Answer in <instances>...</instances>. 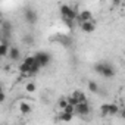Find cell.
Wrapping results in <instances>:
<instances>
[{
	"label": "cell",
	"mask_w": 125,
	"mask_h": 125,
	"mask_svg": "<svg viewBox=\"0 0 125 125\" xmlns=\"http://www.w3.org/2000/svg\"><path fill=\"white\" fill-rule=\"evenodd\" d=\"M94 71H96L99 75L104 77V78H112V77H115V69H113V66H112L110 63H106V62H102V63L94 65Z\"/></svg>",
	"instance_id": "1"
},
{
	"label": "cell",
	"mask_w": 125,
	"mask_h": 125,
	"mask_svg": "<svg viewBox=\"0 0 125 125\" xmlns=\"http://www.w3.org/2000/svg\"><path fill=\"white\" fill-rule=\"evenodd\" d=\"M72 96L78 100V103H81V102H87V97H85V94L83 93V91H78V90H75L74 93H72Z\"/></svg>",
	"instance_id": "10"
},
{
	"label": "cell",
	"mask_w": 125,
	"mask_h": 125,
	"mask_svg": "<svg viewBox=\"0 0 125 125\" xmlns=\"http://www.w3.org/2000/svg\"><path fill=\"white\" fill-rule=\"evenodd\" d=\"M62 19H63V24H65L69 30H72V28H74V24H75V21H74V19H66V18H62Z\"/></svg>",
	"instance_id": "16"
},
{
	"label": "cell",
	"mask_w": 125,
	"mask_h": 125,
	"mask_svg": "<svg viewBox=\"0 0 125 125\" xmlns=\"http://www.w3.org/2000/svg\"><path fill=\"white\" fill-rule=\"evenodd\" d=\"M72 113H66V112H62V115H60V119L62 121H65V122H69L71 119H72Z\"/></svg>",
	"instance_id": "14"
},
{
	"label": "cell",
	"mask_w": 125,
	"mask_h": 125,
	"mask_svg": "<svg viewBox=\"0 0 125 125\" xmlns=\"http://www.w3.org/2000/svg\"><path fill=\"white\" fill-rule=\"evenodd\" d=\"M34 57H35V60L40 63L41 68H46L50 62H52V56H50V53H47V52H37V53L34 54Z\"/></svg>",
	"instance_id": "2"
},
{
	"label": "cell",
	"mask_w": 125,
	"mask_h": 125,
	"mask_svg": "<svg viewBox=\"0 0 125 125\" xmlns=\"http://www.w3.org/2000/svg\"><path fill=\"white\" fill-rule=\"evenodd\" d=\"M74 110H75V106H72V104H69V103H66V106L62 109V112H66V113H72L74 115Z\"/></svg>",
	"instance_id": "15"
},
{
	"label": "cell",
	"mask_w": 125,
	"mask_h": 125,
	"mask_svg": "<svg viewBox=\"0 0 125 125\" xmlns=\"http://www.w3.org/2000/svg\"><path fill=\"white\" fill-rule=\"evenodd\" d=\"M24 41H25V44H32V43H34V37H31V35L28 34V35L24 38Z\"/></svg>",
	"instance_id": "22"
},
{
	"label": "cell",
	"mask_w": 125,
	"mask_h": 125,
	"mask_svg": "<svg viewBox=\"0 0 125 125\" xmlns=\"http://www.w3.org/2000/svg\"><path fill=\"white\" fill-rule=\"evenodd\" d=\"M24 62H25V63H27L28 66H31V65L34 63V62H35V57H34V56H27V57L24 59Z\"/></svg>",
	"instance_id": "19"
},
{
	"label": "cell",
	"mask_w": 125,
	"mask_h": 125,
	"mask_svg": "<svg viewBox=\"0 0 125 125\" xmlns=\"http://www.w3.org/2000/svg\"><path fill=\"white\" fill-rule=\"evenodd\" d=\"M8 57L12 60V62H18L21 59V50L15 46H10L9 47V52H8Z\"/></svg>",
	"instance_id": "6"
},
{
	"label": "cell",
	"mask_w": 125,
	"mask_h": 125,
	"mask_svg": "<svg viewBox=\"0 0 125 125\" xmlns=\"http://www.w3.org/2000/svg\"><path fill=\"white\" fill-rule=\"evenodd\" d=\"M31 110H32V107H31L28 103H25V102L19 103V112H21L22 115H28V113H31Z\"/></svg>",
	"instance_id": "8"
},
{
	"label": "cell",
	"mask_w": 125,
	"mask_h": 125,
	"mask_svg": "<svg viewBox=\"0 0 125 125\" xmlns=\"http://www.w3.org/2000/svg\"><path fill=\"white\" fill-rule=\"evenodd\" d=\"M6 100V94H5V91H0V103H3Z\"/></svg>",
	"instance_id": "23"
},
{
	"label": "cell",
	"mask_w": 125,
	"mask_h": 125,
	"mask_svg": "<svg viewBox=\"0 0 125 125\" xmlns=\"http://www.w3.org/2000/svg\"><path fill=\"white\" fill-rule=\"evenodd\" d=\"M3 22V18H2V13H0V24H2Z\"/></svg>",
	"instance_id": "24"
},
{
	"label": "cell",
	"mask_w": 125,
	"mask_h": 125,
	"mask_svg": "<svg viewBox=\"0 0 125 125\" xmlns=\"http://www.w3.org/2000/svg\"><path fill=\"white\" fill-rule=\"evenodd\" d=\"M18 69H19V72H21V74H24V75H28L30 66L25 63V62H21V63H19V66H18Z\"/></svg>",
	"instance_id": "13"
},
{
	"label": "cell",
	"mask_w": 125,
	"mask_h": 125,
	"mask_svg": "<svg viewBox=\"0 0 125 125\" xmlns=\"http://www.w3.org/2000/svg\"><path fill=\"white\" fill-rule=\"evenodd\" d=\"M66 103H68V102H66V99H59V102H57V104H59V107H60V109H63V107L66 106Z\"/></svg>",
	"instance_id": "21"
},
{
	"label": "cell",
	"mask_w": 125,
	"mask_h": 125,
	"mask_svg": "<svg viewBox=\"0 0 125 125\" xmlns=\"http://www.w3.org/2000/svg\"><path fill=\"white\" fill-rule=\"evenodd\" d=\"M0 91H3V85L2 84H0Z\"/></svg>",
	"instance_id": "25"
},
{
	"label": "cell",
	"mask_w": 125,
	"mask_h": 125,
	"mask_svg": "<svg viewBox=\"0 0 125 125\" xmlns=\"http://www.w3.org/2000/svg\"><path fill=\"white\" fill-rule=\"evenodd\" d=\"M60 15H62V18H66V19H75L77 10L68 5H62L60 6Z\"/></svg>",
	"instance_id": "4"
},
{
	"label": "cell",
	"mask_w": 125,
	"mask_h": 125,
	"mask_svg": "<svg viewBox=\"0 0 125 125\" xmlns=\"http://www.w3.org/2000/svg\"><path fill=\"white\" fill-rule=\"evenodd\" d=\"M24 19H25L27 24L34 25V24H37V21H38V15H37V12H35L34 9L27 8V9H24Z\"/></svg>",
	"instance_id": "3"
},
{
	"label": "cell",
	"mask_w": 125,
	"mask_h": 125,
	"mask_svg": "<svg viewBox=\"0 0 125 125\" xmlns=\"http://www.w3.org/2000/svg\"><path fill=\"white\" fill-rule=\"evenodd\" d=\"M35 88H37V87H35V84H34V83H27V85H25V90H27L28 93H34V91H35Z\"/></svg>",
	"instance_id": "17"
},
{
	"label": "cell",
	"mask_w": 125,
	"mask_h": 125,
	"mask_svg": "<svg viewBox=\"0 0 125 125\" xmlns=\"http://www.w3.org/2000/svg\"><path fill=\"white\" fill-rule=\"evenodd\" d=\"M2 59H3V57H2V56H0V62H2Z\"/></svg>",
	"instance_id": "26"
},
{
	"label": "cell",
	"mask_w": 125,
	"mask_h": 125,
	"mask_svg": "<svg viewBox=\"0 0 125 125\" xmlns=\"http://www.w3.org/2000/svg\"><path fill=\"white\" fill-rule=\"evenodd\" d=\"M80 28H81V31H83V32L90 34V32H93V31L96 30V25H94V22H93V21H84V22H81V24H80Z\"/></svg>",
	"instance_id": "7"
},
{
	"label": "cell",
	"mask_w": 125,
	"mask_h": 125,
	"mask_svg": "<svg viewBox=\"0 0 125 125\" xmlns=\"http://www.w3.org/2000/svg\"><path fill=\"white\" fill-rule=\"evenodd\" d=\"M119 113V107H118V104H115V103H110L109 104V110H107V115H118Z\"/></svg>",
	"instance_id": "12"
},
{
	"label": "cell",
	"mask_w": 125,
	"mask_h": 125,
	"mask_svg": "<svg viewBox=\"0 0 125 125\" xmlns=\"http://www.w3.org/2000/svg\"><path fill=\"white\" fill-rule=\"evenodd\" d=\"M40 69H41V66H40V63L35 60L34 63L30 66V71H28V75H35V74H38L40 72Z\"/></svg>",
	"instance_id": "9"
},
{
	"label": "cell",
	"mask_w": 125,
	"mask_h": 125,
	"mask_svg": "<svg viewBox=\"0 0 125 125\" xmlns=\"http://www.w3.org/2000/svg\"><path fill=\"white\" fill-rule=\"evenodd\" d=\"M66 102H68L69 104H72V106H75V104H78V100H77V99H75V97H74L72 94L66 97Z\"/></svg>",
	"instance_id": "20"
},
{
	"label": "cell",
	"mask_w": 125,
	"mask_h": 125,
	"mask_svg": "<svg viewBox=\"0 0 125 125\" xmlns=\"http://www.w3.org/2000/svg\"><path fill=\"white\" fill-rule=\"evenodd\" d=\"M87 87H88V90L91 91V93H99V84L96 83V81H88V84H87Z\"/></svg>",
	"instance_id": "11"
},
{
	"label": "cell",
	"mask_w": 125,
	"mask_h": 125,
	"mask_svg": "<svg viewBox=\"0 0 125 125\" xmlns=\"http://www.w3.org/2000/svg\"><path fill=\"white\" fill-rule=\"evenodd\" d=\"M107 110H109V103H104V104L100 106V113L103 116H107Z\"/></svg>",
	"instance_id": "18"
},
{
	"label": "cell",
	"mask_w": 125,
	"mask_h": 125,
	"mask_svg": "<svg viewBox=\"0 0 125 125\" xmlns=\"http://www.w3.org/2000/svg\"><path fill=\"white\" fill-rule=\"evenodd\" d=\"M91 112V107L87 102H81L78 104H75V110H74V115H81V116H85Z\"/></svg>",
	"instance_id": "5"
}]
</instances>
